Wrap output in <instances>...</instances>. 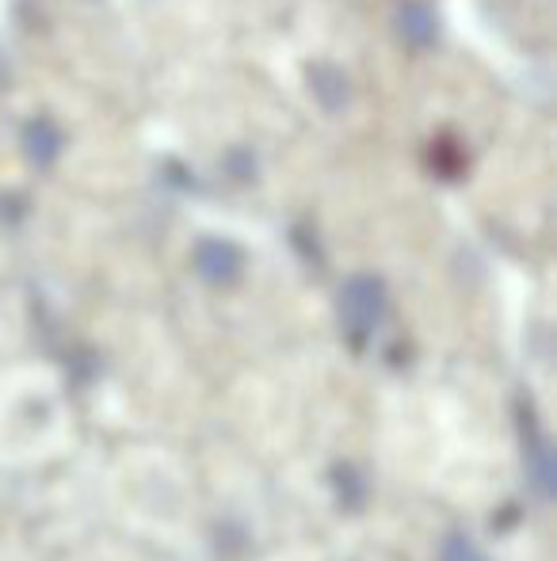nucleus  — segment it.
<instances>
[{"mask_svg":"<svg viewBox=\"0 0 557 561\" xmlns=\"http://www.w3.org/2000/svg\"><path fill=\"white\" fill-rule=\"evenodd\" d=\"M397 35L409 46H431L436 43V12L423 0H402L397 4Z\"/></svg>","mask_w":557,"mask_h":561,"instance_id":"obj_1","label":"nucleus"},{"mask_svg":"<svg viewBox=\"0 0 557 561\" xmlns=\"http://www.w3.org/2000/svg\"><path fill=\"white\" fill-rule=\"evenodd\" d=\"M310 92L321 100L325 112H340L348 104V77H344L340 66L317 61V66H310Z\"/></svg>","mask_w":557,"mask_h":561,"instance_id":"obj_3","label":"nucleus"},{"mask_svg":"<svg viewBox=\"0 0 557 561\" xmlns=\"http://www.w3.org/2000/svg\"><path fill=\"white\" fill-rule=\"evenodd\" d=\"M23 149H27V157L35 164H54L61 153V130L54 118L38 115L31 118L27 126H23Z\"/></svg>","mask_w":557,"mask_h":561,"instance_id":"obj_2","label":"nucleus"}]
</instances>
